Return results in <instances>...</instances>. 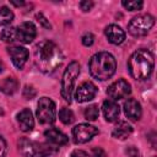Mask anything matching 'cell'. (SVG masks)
I'll use <instances>...</instances> for the list:
<instances>
[{
    "instance_id": "44dd1931",
    "label": "cell",
    "mask_w": 157,
    "mask_h": 157,
    "mask_svg": "<svg viewBox=\"0 0 157 157\" xmlns=\"http://www.w3.org/2000/svg\"><path fill=\"white\" fill-rule=\"evenodd\" d=\"M59 119L61 120V123H64L65 125H70L74 123L75 120V115L72 113L71 109L69 108H61L59 110Z\"/></svg>"
},
{
    "instance_id": "4fadbf2b",
    "label": "cell",
    "mask_w": 157,
    "mask_h": 157,
    "mask_svg": "<svg viewBox=\"0 0 157 157\" xmlns=\"http://www.w3.org/2000/svg\"><path fill=\"white\" fill-rule=\"evenodd\" d=\"M102 112L104 115V119L108 123H113L118 120L119 113H120V108L118 105V103L113 99H105L102 104Z\"/></svg>"
},
{
    "instance_id": "f546056e",
    "label": "cell",
    "mask_w": 157,
    "mask_h": 157,
    "mask_svg": "<svg viewBox=\"0 0 157 157\" xmlns=\"http://www.w3.org/2000/svg\"><path fill=\"white\" fill-rule=\"evenodd\" d=\"M6 152H7L6 141H5V139L0 135V157H5V156H6Z\"/></svg>"
},
{
    "instance_id": "30bf717a",
    "label": "cell",
    "mask_w": 157,
    "mask_h": 157,
    "mask_svg": "<svg viewBox=\"0 0 157 157\" xmlns=\"http://www.w3.org/2000/svg\"><path fill=\"white\" fill-rule=\"evenodd\" d=\"M97 93V87L93 82L91 81H85L82 82L75 91V99L76 102L78 103H85V102H88L91 99L94 98Z\"/></svg>"
},
{
    "instance_id": "3957f363",
    "label": "cell",
    "mask_w": 157,
    "mask_h": 157,
    "mask_svg": "<svg viewBox=\"0 0 157 157\" xmlns=\"http://www.w3.org/2000/svg\"><path fill=\"white\" fill-rule=\"evenodd\" d=\"M88 69L92 77L101 81H105L114 75L117 70V61L110 53L101 52L91 58Z\"/></svg>"
},
{
    "instance_id": "8992f818",
    "label": "cell",
    "mask_w": 157,
    "mask_h": 157,
    "mask_svg": "<svg viewBox=\"0 0 157 157\" xmlns=\"http://www.w3.org/2000/svg\"><path fill=\"white\" fill-rule=\"evenodd\" d=\"M155 25V17L150 13L137 15L131 18L128 25V31L134 37H144Z\"/></svg>"
},
{
    "instance_id": "cb8c5ba5",
    "label": "cell",
    "mask_w": 157,
    "mask_h": 157,
    "mask_svg": "<svg viewBox=\"0 0 157 157\" xmlns=\"http://www.w3.org/2000/svg\"><path fill=\"white\" fill-rule=\"evenodd\" d=\"M121 5L129 11H136V10L142 9L144 2L142 1H136V0H134V1H125L124 0V1H121Z\"/></svg>"
},
{
    "instance_id": "52a82bcc",
    "label": "cell",
    "mask_w": 157,
    "mask_h": 157,
    "mask_svg": "<svg viewBox=\"0 0 157 157\" xmlns=\"http://www.w3.org/2000/svg\"><path fill=\"white\" fill-rule=\"evenodd\" d=\"M37 119L42 125H50L55 121L56 118V109H55V103L48 98V97H42L38 101L37 104Z\"/></svg>"
},
{
    "instance_id": "7a4b0ae2",
    "label": "cell",
    "mask_w": 157,
    "mask_h": 157,
    "mask_svg": "<svg viewBox=\"0 0 157 157\" xmlns=\"http://www.w3.org/2000/svg\"><path fill=\"white\" fill-rule=\"evenodd\" d=\"M153 66H155L153 55L147 49H137L130 55L128 60V70L135 80L147 78L152 74Z\"/></svg>"
},
{
    "instance_id": "8fae6325",
    "label": "cell",
    "mask_w": 157,
    "mask_h": 157,
    "mask_svg": "<svg viewBox=\"0 0 157 157\" xmlns=\"http://www.w3.org/2000/svg\"><path fill=\"white\" fill-rule=\"evenodd\" d=\"M37 36V28L32 22H23L18 27H16V40L28 44Z\"/></svg>"
},
{
    "instance_id": "9c48e42d",
    "label": "cell",
    "mask_w": 157,
    "mask_h": 157,
    "mask_svg": "<svg viewBox=\"0 0 157 157\" xmlns=\"http://www.w3.org/2000/svg\"><path fill=\"white\" fill-rule=\"evenodd\" d=\"M130 92H131L130 83L124 78H119V80L114 81L107 88V93L110 97V99H113V101L123 99V98L128 97L130 94Z\"/></svg>"
},
{
    "instance_id": "6da1fadb",
    "label": "cell",
    "mask_w": 157,
    "mask_h": 157,
    "mask_svg": "<svg viewBox=\"0 0 157 157\" xmlns=\"http://www.w3.org/2000/svg\"><path fill=\"white\" fill-rule=\"evenodd\" d=\"M36 64L38 69L45 74H50L61 65L64 55L59 47L52 40H42L36 47Z\"/></svg>"
},
{
    "instance_id": "5bb4252c",
    "label": "cell",
    "mask_w": 157,
    "mask_h": 157,
    "mask_svg": "<svg viewBox=\"0 0 157 157\" xmlns=\"http://www.w3.org/2000/svg\"><path fill=\"white\" fill-rule=\"evenodd\" d=\"M104 34L108 42H110L112 44H120L125 40V32L118 25H114V23L105 27Z\"/></svg>"
},
{
    "instance_id": "4316f807",
    "label": "cell",
    "mask_w": 157,
    "mask_h": 157,
    "mask_svg": "<svg viewBox=\"0 0 157 157\" xmlns=\"http://www.w3.org/2000/svg\"><path fill=\"white\" fill-rule=\"evenodd\" d=\"M80 7H81V10L82 11H85V12H87V11H90L92 7H93V1H88V0H85V1H80Z\"/></svg>"
},
{
    "instance_id": "484cf974",
    "label": "cell",
    "mask_w": 157,
    "mask_h": 157,
    "mask_svg": "<svg viewBox=\"0 0 157 157\" xmlns=\"http://www.w3.org/2000/svg\"><path fill=\"white\" fill-rule=\"evenodd\" d=\"M36 96V90L32 86H26L23 90V97L26 99H32Z\"/></svg>"
},
{
    "instance_id": "ac0fdd59",
    "label": "cell",
    "mask_w": 157,
    "mask_h": 157,
    "mask_svg": "<svg viewBox=\"0 0 157 157\" xmlns=\"http://www.w3.org/2000/svg\"><path fill=\"white\" fill-rule=\"evenodd\" d=\"M132 130L134 129H132V126L129 123L119 121L114 126V129L112 131V136L115 137V139H119V140H125V139H128L132 134Z\"/></svg>"
},
{
    "instance_id": "7402d4cb",
    "label": "cell",
    "mask_w": 157,
    "mask_h": 157,
    "mask_svg": "<svg viewBox=\"0 0 157 157\" xmlns=\"http://www.w3.org/2000/svg\"><path fill=\"white\" fill-rule=\"evenodd\" d=\"M0 38L6 43H12L16 40V27H7L2 29Z\"/></svg>"
},
{
    "instance_id": "f1b7e54d",
    "label": "cell",
    "mask_w": 157,
    "mask_h": 157,
    "mask_svg": "<svg viewBox=\"0 0 157 157\" xmlns=\"http://www.w3.org/2000/svg\"><path fill=\"white\" fill-rule=\"evenodd\" d=\"M126 155H128V157H141L140 151H139L136 147H134V146L128 147V150H126Z\"/></svg>"
},
{
    "instance_id": "ffe728a7",
    "label": "cell",
    "mask_w": 157,
    "mask_h": 157,
    "mask_svg": "<svg viewBox=\"0 0 157 157\" xmlns=\"http://www.w3.org/2000/svg\"><path fill=\"white\" fill-rule=\"evenodd\" d=\"M13 20V12L7 6L0 7V26H6Z\"/></svg>"
},
{
    "instance_id": "5b68a950",
    "label": "cell",
    "mask_w": 157,
    "mask_h": 157,
    "mask_svg": "<svg viewBox=\"0 0 157 157\" xmlns=\"http://www.w3.org/2000/svg\"><path fill=\"white\" fill-rule=\"evenodd\" d=\"M17 145L23 157H47L52 153V148L48 145L28 140L27 137H21Z\"/></svg>"
},
{
    "instance_id": "836d02e7",
    "label": "cell",
    "mask_w": 157,
    "mask_h": 157,
    "mask_svg": "<svg viewBox=\"0 0 157 157\" xmlns=\"http://www.w3.org/2000/svg\"><path fill=\"white\" fill-rule=\"evenodd\" d=\"M2 70H4V64L1 63V60H0V74L2 72Z\"/></svg>"
},
{
    "instance_id": "277c9868",
    "label": "cell",
    "mask_w": 157,
    "mask_h": 157,
    "mask_svg": "<svg viewBox=\"0 0 157 157\" xmlns=\"http://www.w3.org/2000/svg\"><path fill=\"white\" fill-rule=\"evenodd\" d=\"M78 74H80V64L77 61H71L64 71L61 78V97L69 103L71 102L74 86L76 78L78 77Z\"/></svg>"
},
{
    "instance_id": "d6986e66",
    "label": "cell",
    "mask_w": 157,
    "mask_h": 157,
    "mask_svg": "<svg viewBox=\"0 0 157 157\" xmlns=\"http://www.w3.org/2000/svg\"><path fill=\"white\" fill-rule=\"evenodd\" d=\"M0 88H1V91H2L5 94L11 96V94H13V93L17 91V88H18V81H17L15 77H6V78L2 81Z\"/></svg>"
},
{
    "instance_id": "1f68e13d",
    "label": "cell",
    "mask_w": 157,
    "mask_h": 157,
    "mask_svg": "<svg viewBox=\"0 0 157 157\" xmlns=\"http://www.w3.org/2000/svg\"><path fill=\"white\" fill-rule=\"evenodd\" d=\"M92 153H93V157H105V151L102 148V147H94L92 150Z\"/></svg>"
},
{
    "instance_id": "ba28073f",
    "label": "cell",
    "mask_w": 157,
    "mask_h": 157,
    "mask_svg": "<svg viewBox=\"0 0 157 157\" xmlns=\"http://www.w3.org/2000/svg\"><path fill=\"white\" fill-rule=\"evenodd\" d=\"M97 134L98 129L91 124L82 123L72 128V137L76 144H86Z\"/></svg>"
},
{
    "instance_id": "603a6c76",
    "label": "cell",
    "mask_w": 157,
    "mask_h": 157,
    "mask_svg": "<svg viewBox=\"0 0 157 157\" xmlns=\"http://www.w3.org/2000/svg\"><path fill=\"white\" fill-rule=\"evenodd\" d=\"M98 115H99V109H98L97 104H91L85 109V118L90 121L96 120L98 118Z\"/></svg>"
},
{
    "instance_id": "7c38bea8",
    "label": "cell",
    "mask_w": 157,
    "mask_h": 157,
    "mask_svg": "<svg viewBox=\"0 0 157 157\" xmlns=\"http://www.w3.org/2000/svg\"><path fill=\"white\" fill-rule=\"evenodd\" d=\"M7 53L10 54L11 60L17 69H22L28 59V50L23 47H9Z\"/></svg>"
},
{
    "instance_id": "2e32d148",
    "label": "cell",
    "mask_w": 157,
    "mask_h": 157,
    "mask_svg": "<svg viewBox=\"0 0 157 157\" xmlns=\"http://www.w3.org/2000/svg\"><path fill=\"white\" fill-rule=\"evenodd\" d=\"M17 121L20 125V129L23 132H28L34 128V119L31 109L23 108L18 114H17Z\"/></svg>"
},
{
    "instance_id": "9a60e30c",
    "label": "cell",
    "mask_w": 157,
    "mask_h": 157,
    "mask_svg": "<svg viewBox=\"0 0 157 157\" xmlns=\"http://www.w3.org/2000/svg\"><path fill=\"white\" fill-rule=\"evenodd\" d=\"M124 113L125 115L130 119V120H134V121H137L141 115H142V108H141V104L134 99V98H130L128 99L125 103H124Z\"/></svg>"
},
{
    "instance_id": "e0dca14e",
    "label": "cell",
    "mask_w": 157,
    "mask_h": 157,
    "mask_svg": "<svg viewBox=\"0 0 157 157\" xmlns=\"http://www.w3.org/2000/svg\"><path fill=\"white\" fill-rule=\"evenodd\" d=\"M44 136H45L48 142H50L53 145H56V146L66 145L67 141H69V137L64 132H61L60 130H58L55 128H50V129L45 130L44 131Z\"/></svg>"
},
{
    "instance_id": "83f0119b",
    "label": "cell",
    "mask_w": 157,
    "mask_h": 157,
    "mask_svg": "<svg viewBox=\"0 0 157 157\" xmlns=\"http://www.w3.org/2000/svg\"><path fill=\"white\" fill-rule=\"evenodd\" d=\"M37 20H38V22H40V25L43 26V27H45V28H48V29H50L52 28V26H50V23H49V21H47V18L43 16V13H37Z\"/></svg>"
},
{
    "instance_id": "4dcf8cb0",
    "label": "cell",
    "mask_w": 157,
    "mask_h": 157,
    "mask_svg": "<svg viewBox=\"0 0 157 157\" xmlns=\"http://www.w3.org/2000/svg\"><path fill=\"white\" fill-rule=\"evenodd\" d=\"M70 157H91L86 151L83 150H74L70 155Z\"/></svg>"
},
{
    "instance_id": "d4e9b609",
    "label": "cell",
    "mask_w": 157,
    "mask_h": 157,
    "mask_svg": "<svg viewBox=\"0 0 157 157\" xmlns=\"http://www.w3.org/2000/svg\"><path fill=\"white\" fill-rule=\"evenodd\" d=\"M81 40H82V44H83V45L91 47V45L93 44V42H94V36H93L91 32H87V33H85V34L82 36Z\"/></svg>"
},
{
    "instance_id": "d6a6232c",
    "label": "cell",
    "mask_w": 157,
    "mask_h": 157,
    "mask_svg": "<svg viewBox=\"0 0 157 157\" xmlns=\"http://www.w3.org/2000/svg\"><path fill=\"white\" fill-rule=\"evenodd\" d=\"M10 2H11L12 5H15V6H23V5L26 4V2H23V1H20V2H18V1H13V0H11Z\"/></svg>"
}]
</instances>
